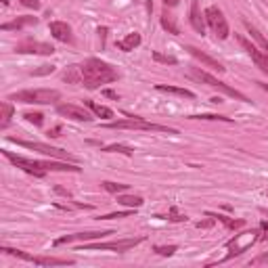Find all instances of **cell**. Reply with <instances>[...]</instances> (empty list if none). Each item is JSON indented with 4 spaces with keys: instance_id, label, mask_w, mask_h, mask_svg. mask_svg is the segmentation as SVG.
<instances>
[{
    "instance_id": "obj_2",
    "label": "cell",
    "mask_w": 268,
    "mask_h": 268,
    "mask_svg": "<svg viewBox=\"0 0 268 268\" xmlns=\"http://www.w3.org/2000/svg\"><path fill=\"white\" fill-rule=\"evenodd\" d=\"M80 72H82V84L88 90H96V88H101L103 84L119 80L117 69L114 65H109V63L96 59V57H90V59L84 61L80 65Z\"/></svg>"
},
{
    "instance_id": "obj_40",
    "label": "cell",
    "mask_w": 268,
    "mask_h": 268,
    "mask_svg": "<svg viewBox=\"0 0 268 268\" xmlns=\"http://www.w3.org/2000/svg\"><path fill=\"white\" fill-rule=\"evenodd\" d=\"M48 136H51V138H57V136H61V126H55V128L48 130Z\"/></svg>"
},
{
    "instance_id": "obj_5",
    "label": "cell",
    "mask_w": 268,
    "mask_h": 268,
    "mask_svg": "<svg viewBox=\"0 0 268 268\" xmlns=\"http://www.w3.org/2000/svg\"><path fill=\"white\" fill-rule=\"evenodd\" d=\"M107 128L111 130H147V132H168V134H178L176 128H168V126H159L153 122L138 117V115H128V119H117V122H109Z\"/></svg>"
},
{
    "instance_id": "obj_47",
    "label": "cell",
    "mask_w": 268,
    "mask_h": 268,
    "mask_svg": "<svg viewBox=\"0 0 268 268\" xmlns=\"http://www.w3.org/2000/svg\"><path fill=\"white\" fill-rule=\"evenodd\" d=\"M164 2H166V6H176L178 4V0H164Z\"/></svg>"
},
{
    "instance_id": "obj_10",
    "label": "cell",
    "mask_w": 268,
    "mask_h": 268,
    "mask_svg": "<svg viewBox=\"0 0 268 268\" xmlns=\"http://www.w3.org/2000/svg\"><path fill=\"white\" fill-rule=\"evenodd\" d=\"M57 114L72 119V122H93L95 115L86 111V107H80V105H74V103H61L57 105Z\"/></svg>"
},
{
    "instance_id": "obj_14",
    "label": "cell",
    "mask_w": 268,
    "mask_h": 268,
    "mask_svg": "<svg viewBox=\"0 0 268 268\" xmlns=\"http://www.w3.org/2000/svg\"><path fill=\"white\" fill-rule=\"evenodd\" d=\"M185 51H187L189 55H193V57H195L197 61H199L201 65H206L208 69H214V72H218V74H224V72H227V67H224L220 61L211 59L210 55H206L203 51H199V48H197V46H191V44H187V46H185Z\"/></svg>"
},
{
    "instance_id": "obj_23",
    "label": "cell",
    "mask_w": 268,
    "mask_h": 268,
    "mask_svg": "<svg viewBox=\"0 0 268 268\" xmlns=\"http://www.w3.org/2000/svg\"><path fill=\"white\" fill-rule=\"evenodd\" d=\"M0 111H2V115H0V130H6L11 126V117L15 114V109H13V105L9 101H4L0 105Z\"/></svg>"
},
{
    "instance_id": "obj_44",
    "label": "cell",
    "mask_w": 268,
    "mask_h": 268,
    "mask_svg": "<svg viewBox=\"0 0 268 268\" xmlns=\"http://www.w3.org/2000/svg\"><path fill=\"white\" fill-rule=\"evenodd\" d=\"M98 36H101V44H105V36H107V27H98Z\"/></svg>"
},
{
    "instance_id": "obj_19",
    "label": "cell",
    "mask_w": 268,
    "mask_h": 268,
    "mask_svg": "<svg viewBox=\"0 0 268 268\" xmlns=\"http://www.w3.org/2000/svg\"><path fill=\"white\" fill-rule=\"evenodd\" d=\"M140 42H143L140 34L132 32V34H128L126 38L117 40V48H119V51H124V53H130V51H134V48H138V46H140Z\"/></svg>"
},
{
    "instance_id": "obj_15",
    "label": "cell",
    "mask_w": 268,
    "mask_h": 268,
    "mask_svg": "<svg viewBox=\"0 0 268 268\" xmlns=\"http://www.w3.org/2000/svg\"><path fill=\"white\" fill-rule=\"evenodd\" d=\"M48 30H51L55 40L65 42V44H74V32H72V27H69L65 21H51Z\"/></svg>"
},
{
    "instance_id": "obj_31",
    "label": "cell",
    "mask_w": 268,
    "mask_h": 268,
    "mask_svg": "<svg viewBox=\"0 0 268 268\" xmlns=\"http://www.w3.org/2000/svg\"><path fill=\"white\" fill-rule=\"evenodd\" d=\"M153 59L157 61V63H166V65H176L178 63V59L172 57V55H164V53H159V51H153Z\"/></svg>"
},
{
    "instance_id": "obj_24",
    "label": "cell",
    "mask_w": 268,
    "mask_h": 268,
    "mask_svg": "<svg viewBox=\"0 0 268 268\" xmlns=\"http://www.w3.org/2000/svg\"><path fill=\"white\" fill-rule=\"evenodd\" d=\"M208 216L214 218V220H218V222H222L224 227L230 229V230L243 227V220H235V218H229V216H222V214H214V211H208Z\"/></svg>"
},
{
    "instance_id": "obj_46",
    "label": "cell",
    "mask_w": 268,
    "mask_h": 268,
    "mask_svg": "<svg viewBox=\"0 0 268 268\" xmlns=\"http://www.w3.org/2000/svg\"><path fill=\"white\" fill-rule=\"evenodd\" d=\"M256 84H258V86L264 90V93H268V84H266V82H256Z\"/></svg>"
},
{
    "instance_id": "obj_42",
    "label": "cell",
    "mask_w": 268,
    "mask_h": 268,
    "mask_svg": "<svg viewBox=\"0 0 268 268\" xmlns=\"http://www.w3.org/2000/svg\"><path fill=\"white\" fill-rule=\"evenodd\" d=\"M103 95H105V96H109V98H114V101H119V95L115 93V90H105Z\"/></svg>"
},
{
    "instance_id": "obj_43",
    "label": "cell",
    "mask_w": 268,
    "mask_h": 268,
    "mask_svg": "<svg viewBox=\"0 0 268 268\" xmlns=\"http://www.w3.org/2000/svg\"><path fill=\"white\" fill-rule=\"evenodd\" d=\"M260 230H262V239H268V220L262 222V227H260Z\"/></svg>"
},
{
    "instance_id": "obj_7",
    "label": "cell",
    "mask_w": 268,
    "mask_h": 268,
    "mask_svg": "<svg viewBox=\"0 0 268 268\" xmlns=\"http://www.w3.org/2000/svg\"><path fill=\"white\" fill-rule=\"evenodd\" d=\"M189 76H191V77H195L197 82H203V84H208V86H211V88H218V90H222L224 95H229V96H232V98H237V101L251 103L249 98L245 96L243 93H239L237 88L229 86L227 82L218 80V77H214V76H211V74H208V72H203V69H199V67H191V69H189Z\"/></svg>"
},
{
    "instance_id": "obj_18",
    "label": "cell",
    "mask_w": 268,
    "mask_h": 268,
    "mask_svg": "<svg viewBox=\"0 0 268 268\" xmlns=\"http://www.w3.org/2000/svg\"><path fill=\"white\" fill-rule=\"evenodd\" d=\"M38 23V17H32V15H25V17H17L15 21H9V23H2L0 30L2 32H11V30H21L25 25H36Z\"/></svg>"
},
{
    "instance_id": "obj_27",
    "label": "cell",
    "mask_w": 268,
    "mask_h": 268,
    "mask_svg": "<svg viewBox=\"0 0 268 268\" xmlns=\"http://www.w3.org/2000/svg\"><path fill=\"white\" fill-rule=\"evenodd\" d=\"M159 23H161V27L168 32V34H172V36H178L180 34V30L176 27V23H174V19L168 15V11H164L161 13V17H159Z\"/></svg>"
},
{
    "instance_id": "obj_38",
    "label": "cell",
    "mask_w": 268,
    "mask_h": 268,
    "mask_svg": "<svg viewBox=\"0 0 268 268\" xmlns=\"http://www.w3.org/2000/svg\"><path fill=\"white\" fill-rule=\"evenodd\" d=\"M23 6H27V9H34V11H38L40 9V0H19Z\"/></svg>"
},
{
    "instance_id": "obj_22",
    "label": "cell",
    "mask_w": 268,
    "mask_h": 268,
    "mask_svg": "<svg viewBox=\"0 0 268 268\" xmlns=\"http://www.w3.org/2000/svg\"><path fill=\"white\" fill-rule=\"evenodd\" d=\"M155 90H159V93H170V95H176V96H185V98H195L193 90L178 88V86H168V84H157Z\"/></svg>"
},
{
    "instance_id": "obj_20",
    "label": "cell",
    "mask_w": 268,
    "mask_h": 268,
    "mask_svg": "<svg viewBox=\"0 0 268 268\" xmlns=\"http://www.w3.org/2000/svg\"><path fill=\"white\" fill-rule=\"evenodd\" d=\"M243 25H245V30L249 32V36H251L253 40H256L260 46H262V53H264V55H268V40H266V38L262 36V32H260L256 25H251L248 19H243Z\"/></svg>"
},
{
    "instance_id": "obj_26",
    "label": "cell",
    "mask_w": 268,
    "mask_h": 268,
    "mask_svg": "<svg viewBox=\"0 0 268 268\" xmlns=\"http://www.w3.org/2000/svg\"><path fill=\"white\" fill-rule=\"evenodd\" d=\"M63 80L67 84H82V72H80V65H69L63 74Z\"/></svg>"
},
{
    "instance_id": "obj_36",
    "label": "cell",
    "mask_w": 268,
    "mask_h": 268,
    "mask_svg": "<svg viewBox=\"0 0 268 268\" xmlns=\"http://www.w3.org/2000/svg\"><path fill=\"white\" fill-rule=\"evenodd\" d=\"M55 72V65H40V69H34V76H46V74H53Z\"/></svg>"
},
{
    "instance_id": "obj_3",
    "label": "cell",
    "mask_w": 268,
    "mask_h": 268,
    "mask_svg": "<svg viewBox=\"0 0 268 268\" xmlns=\"http://www.w3.org/2000/svg\"><path fill=\"white\" fill-rule=\"evenodd\" d=\"M6 98L17 103H25V105H55L57 101H61V93L55 88H27V90L13 93Z\"/></svg>"
},
{
    "instance_id": "obj_21",
    "label": "cell",
    "mask_w": 268,
    "mask_h": 268,
    "mask_svg": "<svg viewBox=\"0 0 268 268\" xmlns=\"http://www.w3.org/2000/svg\"><path fill=\"white\" fill-rule=\"evenodd\" d=\"M84 105L93 111V114L96 115V117H101V119H111L115 114H114V109H109V107H105V105H98V103H95V101H84Z\"/></svg>"
},
{
    "instance_id": "obj_12",
    "label": "cell",
    "mask_w": 268,
    "mask_h": 268,
    "mask_svg": "<svg viewBox=\"0 0 268 268\" xmlns=\"http://www.w3.org/2000/svg\"><path fill=\"white\" fill-rule=\"evenodd\" d=\"M15 53L21 55H53L55 46L46 44V42H36V40H23L15 44Z\"/></svg>"
},
{
    "instance_id": "obj_41",
    "label": "cell",
    "mask_w": 268,
    "mask_h": 268,
    "mask_svg": "<svg viewBox=\"0 0 268 268\" xmlns=\"http://www.w3.org/2000/svg\"><path fill=\"white\" fill-rule=\"evenodd\" d=\"M214 222H216L214 218H211V220H206V222H197V229H210Z\"/></svg>"
},
{
    "instance_id": "obj_39",
    "label": "cell",
    "mask_w": 268,
    "mask_h": 268,
    "mask_svg": "<svg viewBox=\"0 0 268 268\" xmlns=\"http://www.w3.org/2000/svg\"><path fill=\"white\" fill-rule=\"evenodd\" d=\"M266 262H268V253H262V256L253 258V260H251V262H249V264H251V266H258V264H266Z\"/></svg>"
},
{
    "instance_id": "obj_16",
    "label": "cell",
    "mask_w": 268,
    "mask_h": 268,
    "mask_svg": "<svg viewBox=\"0 0 268 268\" xmlns=\"http://www.w3.org/2000/svg\"><path fill=\"white\" fill-rule=\"evenodd\" d=\"M191 25L197 34H206V15H201V9H199V0H191Z\"/></svg>"
},
{
    "instance_id": "obj_45",
    "label": "cell",
    "mask_w": 268,
    "mask_h": 268,
    "mask_svg": "<svg viewBox=\"0 0 268 268\" xmlns=\"http://www.w3.org/2000/svg\"><path fill=\"white\" fill-rule=\"evenodd\" d=\"M55 191H57L59 195H65V197H69V199H72V193L65 191V189H63V187H55Z\"/></svg>"
},
{
    "instance_id": "obj_4",
    "label": "cell",
    "mask_w": 268,
    "mask_h": 268,
    "mask_svg": "<svg viewBox=\"0 0 268 268\" xmlns=\"http://www.w3.org/2000/svg\"><path fill=\"white\" fill-rule=\"evenodd\" d=\"M260 239H262V230H248V232H241V235H237L232 241H229V253L224 256L222 260H216V262H208L206 266H214V264H218V262H227V260H230V258H235V256H241L243 251H248L251 245H256Z\"/></svg>"
},
{
    "instance_id": "obj_32",
    "label": "cell",
    "mask_w": 268,
    "mask_h": 268,
    "mask_svg": "<svg viewBox=\"0 0 268 268\" xmlns=\"http://www.w3.org/2000/svg\"><path fill=\"white\" fill-rule=\"evenodd\" d=\"M153 251L159 253V256H174L178 251V245H155Z\"/></svg>"
},
{
    "instance_id": "obj_17",
    "label": "cell",
    "mask_w": 268,
    "mask_h": 268,
    "mask_svg": "<svg viewBox=\"0 0 268 268\" xmlns=\"http://www.w3.org/2000/svg\"><path fill=\"white\" fill-rule=\"evenodd\" d=\"M32 264H38V266H72V264H76V260L55 258V256H34Z\"/></svg>"
},
{
    "instance_id": "obj_6",
    "label": "cell",
    "mask_w": 268,
    "mask_h": 268,
    "mask_svg": "<svg viewBox=\"0 0 268 268\" xmlns=\"http://www.w3.org/2000/svg\"><path fill=\"white\" fill-rule=\"evenodd\" d=\"M6 140H9V143H15V145H19V147H25V149L38 151V153H42V155H48V157H55V159L74 161V164H77V161H80V159L76 157V155L63 151V149H59V147H51V145H46V143H38V140H23V138H15V136H9Z\"/></svg>"
},
{
    "instance_id": "obj_25",
    "label": "cell",
    "mask_w": 268,
    "mask_h": 268,
    "mask_svg": "<svg viewBox=\"0 0 268 268\" xmlns=\"http://www.w3.org/2000/svg\"><path fill=\"white\" fill-rule=\"evenodd\" d=\"M117 203L119 206H126V208H140L145 203V199L140 195H117Z\"/></svg>"
},
{
    "instance_id": "obj_37",
    "label": "cell",
    "mask_w": 268,
    "mask_h": 268,
    "mask_svg": "<svg viewBox=\"0 0 268 268\" xmlns=\"http://www.w3.org/2000/svg\"><path fill=\"white\" fill-rule=\"evenodd\" d=\"M132 214V211H117V214H107V216H103L101 220H117V218H128Z\"/></svg>"
},
{
    "instance_id": "obj_35",
    "label": "cell",
    "mask_w": 268,
    "mask_h": 268,
    "mask_svg": "<svg viewBox=\"0 0 268 268\" xmlns=\"http://www.w3.org/2000/svg\"><path fill=\"white\" fill-rule=\"evenodd\" d=\"M166 220H172V222H187V214H178V210L176 208H170V211H168Z\"/></svg>"
},
{
    "instance_id": "obj_28",
    "label": "cell",
    "mask_w": 268,
    "mask_h": 268,
    "mask_svg": "<svg viewBox=\"0 0 268 268\" xmlns=\"http://www.w3.org/2000/svg\"><path fill=\"white\" fill-rule=\"evenodd\" d=\"M101 187H103L107 193H115V195L128 191V185H122V182H109V180H105V182H101Z\"/></svg>"
},
{
    "instance_id": "obj_33",
    "label": "cell",
    "mask_w": 268,
    "mask_h": 268,
    "mask_svg": "<svg viewBox=\"0 0 268 268\" xmlns=\"http://www.w3.org/2000/svg\"><path fill=\"white\" fill-rule=\"evenodd\" d=\"M23 117L34 126H42V122H44V115L38 114V111H27V114H23Z\"/></svg>"
},
{
    "instance_id": "obj_11",
    "label": "cell",
    "mask_w": 268,
    "mask_h": 268,
    "mask_svg": "<svg viewBox=\"0 0 268 268\" xmlns=\"http://www.w3.org/2000/svg\"><path fill=\"white\" fill-rule=\"evenodd\" d=\"M114 235V230H90V232H74V235H63L59 239H55V248H59V245H65V243H74V241H98V239H105Z\"/></svg>"
},
{
    "instance_id": "obj_9",
    "label": "cell",
    "mask_w": 268,
    "mask_h": 268,
    "mask_svg": "<svg viewBox=\"0 0 268 268\" xmlns=\"http://www.w3.org/2000/svg\"><path fill=\"white\" fill-rule=\"evenodd\" d=\"M203 15H206V23L210 25V30L214 32L218 38H220V40H227V38H229V34H230L229 21H227L224 13L218 9V6H208Z\"/></svg>"
},
{
    "instance_id": "obj_13",
    "label": "cell",
    "mask_w": 268,
    "mask_h": 268,
    "mask_svg": "<svg viewBox=\"0 0 268 268\" xmlns=\"http://www.w3.org/2000/svg\"><path fill=\"white\" fill-rule=\"evenodd\" d=\"M237 40H239V44H241L245 51H248V55L253 59V63L260 67V72L262 74H266L268 76V55H264V53H260L256 46L251 44V42L248 40V38H243V36H237Z\"/></svg>"
},
{
    "instance_id": "obj_8",
    "label": "cell",
    "mask_w": 268,
    "mask_h": 268,
    "mask_svg": "<svg viewBox=\"0 0 268 268\" xmlns=\"http://www.w3.org/2000/svg\"><path fill=\"white\" fill-rule=\"evenodd\" d=\"M145 241V237H134V239H117V241H107V243H101L98 239L96 243H86V245H80V249H98V251H128L132 248H136Z\"/></svg>"
},
{
    "instance_id": "obj_30",
    "label": "cell",
    "mask_w": 268,
    "mask_h": 268,
    "mask_svg": "<svg viewBox=\"0 0 268 268\" xmlns=\"http://www.w3.org/2000/svg\"><path fill=\"white\" fill-rule=\"evenodd\" d=\"M0 251H2V253H9V256H15V258H19V260H25V262H32V260H34L32 253H25V251H21V249L6 248V245H2V248H0Z\"/></svg>"
},
{
    "instance_id": "obj_34",
    "label": "cell",
    "mask_w": 268,
    "mask_h": 268,
    "mask_svg": "<svg viewBox=\"0 0 268 268\" xmlns=\"http://www.w3.org/2000/svg\"><path fill=\"white\" fill-rule=\"evenodd\" d=\"M191 119H218V122H227L230 124L232 119L227 115H216V114H201V115H191Z\"/></svg>"
},
{
    "instance_id": "obj_29",
    "label": "cell",
    "mask_w": 268,
    "mask_h": 268,
    "mask_svg": "<svg viewBox=\"0 0 268 268\" xmlns=\"http://www.w3.org/2000/svg\"><path fill=\"white\" fill-rule=\"evenodd\" d=\"M103 151L105 153H122V155H128V157H130V155H134L132 147L130 145H122V143H119V145H109V147H105Z\"/></svg>"
},
{
    "instance_id": "obj_1",
    "label": "cell",
    "mask_w": 268,
    "mask_h": 268,
    "mask_svg": "<svg viewBox=\"0 0 268 268\" xmlns=\"http://www.w3.org/2000/svg\"><path fill=\"white\" fill-rule=\"evenodd\" d=\"M2 155L11 164H15L17 168H21L23 172L36 176V178H44L48 172H74V174H80L82 168H77L74 161H40V159H30V157H23V155H15L11 151H2Z\"/></svg>"
}]
</instances>
